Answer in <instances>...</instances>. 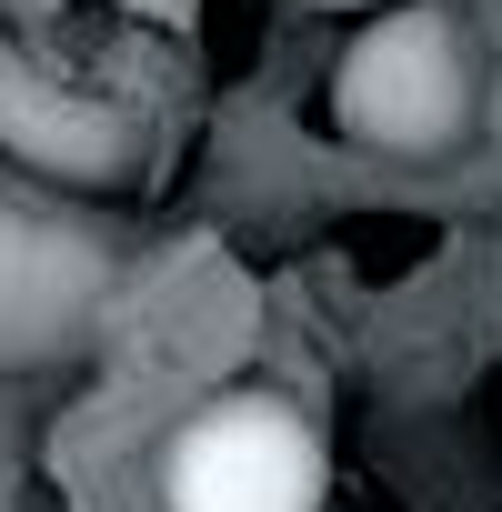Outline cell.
<instances>
[{
  "instance_id": "obj_3",
  "label": "cell",
  "mask_w": 502,
  "mask_h": 512,
  "mask_svg": "<svg viewBox=\"0 0 502 512\" xmlns=\"http://www.w3.org/2000/svg\"><path fill=\"white\" fill-rule=\"evenodd\" d=\"M101 302H111V251L61 211L0 201V372L71 362L91 342Z\"/></svg>"
},
{
  "instance_id": "obj_1",
  "label": "cell",
  "mask_w": 502,
  "mask_h": 512,
  "mask_svg": "<svg viewBox=\"0 0 502 512\" xmlns=\"http://www.w3.org/2000/svg\"><path fill=\"white\" fill-rule=\"evenodd\" d=\"M482 41L452 0H402L372 31H352V51L332 61V131L352 151H382V161H452L482 121Z\"/></svg>"
},
{
  "instance_id": "obj_4",
  "label": "cell",
  "mask_w": 502,
  "mask_h": 512,
  "mask_svg": "<svg viewBox=\"0 0 502 512\" xmlns=\"http://www.w3.org/2000/svg\"><path fill=\"white\" fill-rule=\"evenodd\" d=\"M312 11H372V0H312Z\"/></svg>"
},
{
  "instance_id": "obj_2",
  "label": "cell",
  "mask_w": 502,
  "mask_h": 512,
  "mask_svg": "<svg viewBox=\"0 0 502 512\" xmlns=\"http://www.w3.org/2000/svg\"><path fill=\"white\" fill-rule=\"evenodd\" d=\"M332 442L282 382H231L161 442V512H322Z\"/></svg>"
}]
</instances>
